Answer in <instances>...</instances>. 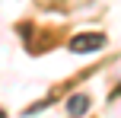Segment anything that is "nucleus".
<instances>
[{
  "label": "nucleus",
  "instance_id": "nucleus-2",
  "mask_svg": "<svg viewBox=\"0 0 121 118\" xmlns=\"http://www.w3.org/2000/svg\"><path fill=\"white\" fill-rule=\"evenodd\" d=\"M86 109H89V96H83V93H77V96H70V99H67V112H70L73 118H80V115H86Z\"/></svg>",
  "mask_w": 121,
  "mask_h": 118
},
{
  "label": "nucleus",
  "instance_id": "nucleus-1",
  "mask_svg": "<svg viewBox=\"0 0 121 118\" xmlns=\"http://www.w3.org/2000/svg\"><path fill=\"white\" fill-rule=\"evenodd\" d=\"M102 45H105V35H99V32H86V35L70 38V51L73 54H89V51H99Z\"/></svg>",
  "mask_w": 121,
  "mask_h": 118
}]
</instances>
